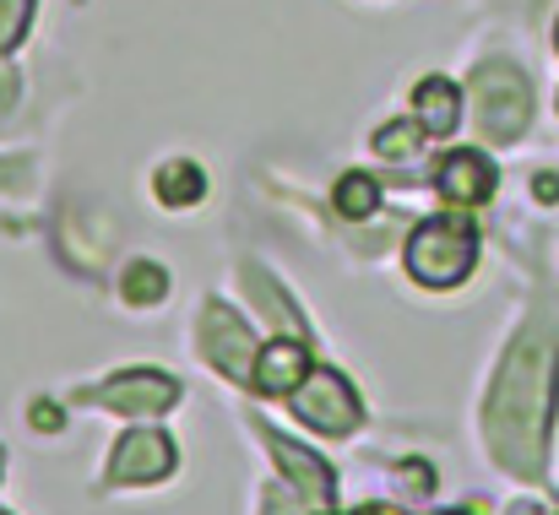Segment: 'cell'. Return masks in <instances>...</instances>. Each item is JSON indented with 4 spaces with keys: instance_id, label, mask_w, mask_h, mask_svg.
<instances>
[{
    "instance_id": "6da1fadb",
    "label": "cell",
    "mask_w": 559,
    "mask_h": 515,
    "mask_svg": "<svg viewBox=\"0 0 559 515\" xmlns=\"http://www.w3.org/2000/svg\"><path fill=\"white\" fill-rule=\"evenodd\" d=\"M555 374L559 352L544 332H527L511 347L506 369L495 374V391L484 402V434L506 472L538 478L549 456V423H555Z\"/></svg>"
},
{
    "instance_id": "7a4b0ae2",
    "label": "cell",
    "mask_w": 559,
    "mask_h": 515,
    "mask_svg": "<svg viewBox=\"0 0 559 515\" xmlns=\"http://www.w3.org/2000/svg\"><path fill=\"white\" fill-rule=\"evenodd\" d=\"M478 261V228L467 217H429L407 239V272L424 288H456Z\"/></svg>"
},
{
    "instance_id": "3957f363",
    "label": "cell",
    "mask_w": 559,
    "mask_h": 515,
    "mask_svg": "<svg viewBox=\"0 0 559 515\" xmlns=\"http://www.w3.org/2000/svg\"><path fill=\"white\" fill-rule=\"evenodd\" d=\"M473 98H478V131L489 142H516L533 120V93L527 76L511 60H484L473 71Z\"/></svg>"
},
{
    "instance_id": "277c9868",
    "label": "cell",
    "mask_w": 559,
    "mask_h": 515,
    "mask_svg": "<svg viewBox=\"0 0 559 515\" xmlns=\"http://www.w3.org/2000/svg\"><path fill=\"white\" fill-rule=\"evenodd\" d=\"M294 412L321 429V434H354L365 423V407H359V391L337 374V369H310L294 391Z\"/></svg>"
},
{
    "instance_id": "5b68a950",
    "label": "cell",
    "mask_w": 559,
    "mask_h": 515,
    "mask_svg": "<svg viewBox=\"0 0 559 515\" xmlns=\"http://www.w3.org/2000/svg\"><path fill=\"white\" fill-rule=\"evenodd\" d=\"M201 352L212 358V369H223L228 380H250L255 369V337L245 332V321L223 304H206V321H201Z\"/></svg>"
},
{
    "instance_id": "8992f818",
    "label": "cell",
    "mask_w": 559,
    "mask_h": 515,
    "mask_svg": "<svg viewBox=\"0 0 559 515\" xmlns=\"http://www.w3.org/2000/svg\"><path fill=\"white\" fill-rule=\"evenodd\" d=\"M93 402L115 407V412H136V418H158L180 402V385L169 374H153V369H131V374H115L93 391Z\"/></svg>"
},
{
    "instance_id": "52a82bcc",
    "label": "cell",
    "mask_w": 559,
    "mask_h": 515,
    "mask_svg": "<svg viewBox=\"0 0 559 515\" xmlns=\"http://www.w3.org/2000/svg\"><path fill=\"white\" fill-rule=\"evenodd\" d=\"M175 472V440L158 434V429H131L120 445H115V462H109V478L115 483H158Z\"/></svg>"
},
{
    "instance_id": "ba28073f",
    "label": "cell",
    "mask_w": 559,
    "mask_h": 515,
    "mask_svg": "<svg viewBox=\"0 0 559 515\" xmlns=\"http://www.w3.org/2000/svg\"><path fill=\"white\" fill-rule=\"evenodd\" d=\"M495 184H500V169H495L484 153H473V147L451 153V158L435 169V190H440L445 201H456V206H478V201H489Z\"/></svg>"
},
{
    "instance_id": "9c48e42d",
    "label": "cell",
    "mask_w": 559,
    "mask_h": 515,
    "mask_svg": "<svg viewBox=\"0 0 559 515\" xmlns=\"http://www.w3.org/2000/svg\"><path fill=\"white\" fill-rule=\"evenodd\" d=\"M310 369H316V363H310V347L266 343L261 352H255L250 385H255V391H266V396H294V391H299V380H305Z\"/></svg>"
},
{
    "instance_id": "30bf717a",
    "label": "cell",
    "mask_w": 559,
    "mask_h": 515,
    "mask_svg": "<svg viewBox=\"0 0 559 515\" xmlns=\"http://www.w3.org/2000/svg\"><path fill=\"white\" fill-rule=\"evenodd\" d=\"M266 451H272V462L288 472V483L299 489V494H316L321 505H332V467L321 462V456H310V451H299L288 434H277V429H266Z\"/></svg>"
},
{
    "instance_id": "8fae6325",
    "label": "cell",
    "mask_w": 559,
    "mask_h": 515,
    "mask_svg": "<svg viewBox=\"0 0 559 515\" xmlns=\"http://www.w3.org/2000/svg\"><path fill=\"white\" fill-rule=\"evenodd\" d=\"M413 109H418L424 136H451L456 120H462V93H456L445 76H424L418 93H413Z\"/></svg>"
},
{
    "instance_id": "7c38bea8",
    "label": "cell",
    "mask_w": 559,
    "mask_h": 515,
    "mask_svg": "<svg viewBox=\"0 0 559 515\" xmlns=\"http://www.w3.org/2000/svg\"><path fill=\"white\" fill-rule=\"evenodd\" d=\"M206 195V173L195 164H164L158 169V201L164 206H195Z\"/></svg>"
},
{
    "instance_id": "4fadbf2b",
    "label": "cell",
    "mask_w": 559,
    "mask_h": 515,
    "mask_svg": "<svg viewBox=\"0 0 559 515\" xmlns=\"http://www.w3.org/2000/svg\"><path fill=\"white\" fill-rule=\"evenodd\" d=\"M120 294H126L131 304H158V299L169 294V272H164L158 261H136V266H126Z\"/></svg>"
},
{
    "instance_id": "5bb4252c",
    "label": "cell",
    "mask_w": 559,
    "mask_h": 515,
    "mask_svg": "<svg viewBox=\"0 0 559 515\" xmlns=\"http://www.w3.org/2000/svg\"><path fill=\"white\" fill-rule=\"evenodd\" d=\"M374 206H380V184H374L370 173H343V179H337V212H343L348 223L374 217Z\"/></svg>"
},
{
    "instance_id": "9a60e30c",
    "label": "cell",
    "mask_w": 559,
    "mask_h": 515,
    "mask_svg": "<svg viewBox=\"0 0 559 515\" xmlns=\"http://www.w3.org/2000/svg\"><path fill=\"white\" fill-rule=\"evenodd\" d=\"M418 136H424V125H407V120L380 125L374 131V153L391 158V164H407V158H418Z\"/></svg>"
},
{
    "instance_id": "2e32d148",
    "label": "cell",
    "mask_w": 559,
    "mask_h": 515,
    "mask_svg": "<svg viewBox=\"0 0 559 515\" xmlns=\"http://www.w3.org/2000/svg\"><path fill=\"white\" fill-rule=\"evenodd\" d=\"M27 11H33V0H0V55L22 38V27H27Z\"/></svg>"
},
{
    "instance_id": "e0dca14e",
    "label": "cell",
    "mask_w": 559,
    "mask_h": 515,
    "mask_svg": "<svg viewBox=\"0 0 559 515\" xmlns=\"http://www.w3.org/2000/svg\"><path fill=\"white\" fill-rule=\"evenodd\" d=\"M60 423H66V418H60V407H33V429H49V434H55Z\"/></svg>"
},
{
    "instance_id": "ac0fdd59",
    "label": "cell",
    "mask_w": 559,
    "mask_h": 515,
    "mask_svg": "<svg viewBox=\"0 0 559 515\" xmlns=\"http://www.w3.org/2000/svg\"><path fill=\"white\" fill-rule=\"evenodd\" d=\"M533 190H538V201H559V173H538Z\"/></svg>"
},
{
    "instance_id": "d6986e66",
    "label": "cell",
    "mask_w": 559,
    "mask_h": 515,
    "mask_svg": "<svg viewBox=\"0 0 559 515\" xmlns=\"http://www.w3.org/2000/svg\"><path fill=\"white\" fill-rule=\"evenodd\" d=\"M11 93H16V82H11V76H5V71H0V115H5V109H11Z\"/></svg>"
},
{
    "instance_id": "ffe728a7",
    "label": "cell",
    "mask_w": 559,
    "mask_h": 515,
    "mask_svg": "<svg viewBox=\"0 0 559 515\" xmlns=\"http://www.w3.org/2000/svg\"><path fill=\"white\" fill-rule=\"evenodd\" d=\"M27 173V164H0V184H11V179H22Z\"/></svg>"
},
{
    "instance_id": "44dd1931",
    "label": "cell",
    "mask_w": 559,
    "mask_h": 515,
    "mask_svg": "<svg viewBox=\"0 0 559 515\" xmlns=\"http://www.w3.org/2000/svg\"><path fill=\"white\" fill-rule=\"evenodd\" d=\"M354 515H396L391 505H365V511H354Z\"/></svg>"
},
{
    "instance_id": "7402d4cb",
    "label": "cell",
    "mask_w": 559,
    "mask_h": 515,
    "mask_svg": "<svg viewBox=\"0 0 559 515\" xmlns=\"http://www.w3.org/2000/svg\"><path fill=\"white\" fill-rule=\"evenodd\" d=\"M451 515H484V511H478V505H467V511H451Z\"/></svg>"
},
{
    "instance_id": "603a6c76",
    "label": "cell",
    "mask_w": 559,
    "mask_h": 515,
    "mask_svg": "<svg viewBox=\"0 0 559 515\" xmlns=\"http://www.w3.org/2000/svg\"><path fill=\"white\" fill-rule=\"evenodd\" d=\"M0 467H5V451H0Z\"/></svg>"
},
{
    "instance_id": "cb8c5ba5",
    "label": "cell",
    "mask_w": 559,
    "mask_h": 515,
    "mask_svg": "<svg viewBox=\"0 0 559 515\" xmlns=\"http://www.w3.org/2000/svg\"><path fill=\"white\" fill-rule=\"evenodd\" d=\"M555 44H559V27H555Z\"/></svg>"
}]
</instances>
